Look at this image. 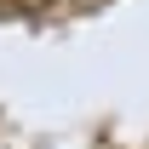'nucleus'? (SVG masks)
I'll use <instances>...</instances> for the list:
<instances>
[{
    "mask_svg": "<svg viewBox=\"0 0 149 149\" xmlns=\"http://www.w3.org/2000/svg\"><path fill=\"white\" fill-rule=\"evenodd\" d=\"M23 6H52V0H23Z\"/></svg>",
    "mask_w": 149,
    "mask_h": 149,
    "instance_id": "f257e3e1",
    "label": "nucleus"
}]
</instances>
